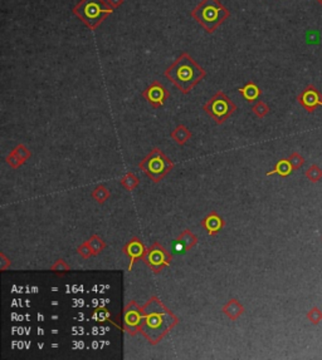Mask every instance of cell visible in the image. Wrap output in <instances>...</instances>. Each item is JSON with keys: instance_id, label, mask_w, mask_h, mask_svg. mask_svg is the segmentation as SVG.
Here are the masks:
<instances>
[{"instance_id": "obj_31", "label": "cell", "mask_w": 322, "mask_h": 360, "mask_svg": "<svg viewBox=\"0 0 322 360\" xmlns=\"http://www.w3.org/2000/svg\"><path fill=\"white\" fill-rule=\"evenodd\" d=\"M317 3H320V4H321V7H322V0H317Z\"/></svg>"}, {"instance_id": "obj_28", "label": "cell", "mask_w": 322, "mask_h": 360, "mask_svg": "<svg viewBox=\"0 0 322 360\" xmlns=\"http://www.w3.org/2000/svg\"><path fill=\"white\" fill-rule=\"evenodd\" d=\"M109 318H110V313L107 311V309L104 308L97 309L93 314V319L96 321H98V323H104L106 320H109Z\"/></svg>"}, {"instance_id": "obj_10", "label": "cell", "mask_w": 322, "mask_h": 360, "mask_svg": "<svg viewBox=\"0 0 322 360\" xmlns=\"http://www.w3.org/2000/svg\"><path fill=\"white\" fill-rule=\"evenodd\" d=\"M297 102L305 111L313 113L316 108L322 107V93L313 84H308L297 96Z\"/></svg>"}, {"instance_id": "obj_26", "label": "cell", "mask_w": 322, "mask_h": 360, "mask_svg": "<svg viewBox=\"0 0 322 360\" xmlns=\"http://www.w3.org/2000/svg\"><path fill=\"white\" fill-rule=\"evenodd\" d=\"M307 319L312 324L317 325V324L321 323V320H322V311L318 308H312L307 313Z\"/></svg>"}, {"instance_id": "obj_20", "label": "cell", "mask_w": 322, "mask_h": 360, "mask_svg": "<svg viewBox=\"0 0 322 360\" xmlns=\"http://www.w3.org/2000/svg\"><path fill=\"white\" fill-rule=\"evenodd\" d=\"M87 242H88L89 247H91V250H92V252H93L94 256H97V255L101 254V252L103 251L107 246L106 242H104L103 240L98 236V235H92L91 239H89Z\"/></svg>"}, {"instance_id": "obj_18", "label": "cell", "mask_w": 322, "mask_h": 360, "mask_svg": "<svg viewBox=\"0 0 322 360\" xmlns=\"http://www.w3.org/2000/svg\"><path fill=\"white\" fill-rule=\"evenodd\" d=\"M110 196H111V192H110V190L104 185H98L92 191V198H93L96 202L101 203V205H103V203L109 200Z\"/></svg>"}, {"instance_id": "obj_13", "label": "cell", "mask_w": 322, "mask_h": 360, "mask_svg": "<svg viewBox=\"0 0 322 360\" xmlns=\"http://www.w3.org/2000/svg\"><path fill=\"white\" fill-rule=\"evenodd\" d=\"M238 91L239 94H241L248 103H255V102L258 101V98L260 97V94H262L260 88L257 86V83H254L253 81L247 82Z\"/></svg>"}, {"instance_id": "obj_2", "label": "cell", "mask_w": 322, "mask_h": 360, "mask_svg": "<svg viewBox=\"0 0 322 360\" xmlns=\"http://www.w3.org/2000/svg\"><path fill=\"white\" fill-rule=\"evenodd\" d=\"M164 76L183 94H189L206 77V70L188 52H183L166 68Z\"/></svg>"}, {"instance_id": "obj_1", "label": "cell", "mask_w": 322, "mask_h": 360, "mask_svg": "<svg viewBox=\"0 0 322 360\" xmlns=\"http://www.w3.org/2000/svg\"><path fill=\"white\" fill-rule=\"evenodd\" d=\"M142 314L144 321L140 333L151 345L159 344L168 335L169 331L175 328L179 323L178 316L170 309L166 308L156 295L151 296L144 304Z\"/></svg>"}, {"instance_id": "obj_14", "label": "cell", "mask_w": 322, "mask_h": 360, "mask_svg": "<svg viewBox=\"0 0 322 360\" xmlns=\"http://www.w3.org/2000/svg\"><path fill=\"white\" fill-rule=\"evenodd\" d=\"M222 311H223V314L227 318L231 319L232 321H236L238 320L243 315V313H244V306H243L237 299H231V300L222 308Z\"/></svg>"}, {"instance_id": "obj_12", "label": "cell", "mask_w": 322, "mask_h": 360, "mask_svg": "<svg viewBox=\"0 0 322 360\" xmlns=\"http://www.w3.org/2000/svg\"><path fill=\"white\" fill-rule=\"evenodd\" d=\"M201 227L208 232V235L210 236H217L222 230L226 226V221L222 219V216H219V213L217 211H211L210 213H208L203 220H201Z\"/></svg>"}, {"instance_id": "obj_9", "label": "cell", "mask_w": 322, "mask_h": 360, "mask_svg": "<svg viewBox=\"0 0 322 360\" xmlns=\"http://www.w3.org/2000/svg\"><path fill=\"white\" fill-rule=\"evenodd\" d=\"M141 96L146 99L152 108L157 109L166 103L170 97V92L159 81H154L147 88H145V91H142Z\"/></svg>"}, {"instance_id": "obj_23", "label": "cell", "mask_w": 322, "mask_h": 360, "mask_svg": "<svg viewBox=\"0 0 322 360\" xmlns=\"http://www.w3.org/2000/svg\"><path fill=\"white\" fill-rule=\"evenodd\" d=\"M305 176L308 181H311V182L313 183L318 182V181H321L322 178V170L317 165H312L307 171H306Z\"/></svg>"}, {"instance_id": "obj_19", "label": "cell", "mask_w": 322, "mask_h": 360, "mask_svg": "<svg viewBox=\"0 0 322 360\" xmlns=\"http://www.w3.org/2000/svg\"><path fill=\"white\" fill-rule=\"evenodd\" d=\"M140 180L137 178V176L132 172H127L124 177L120 180V185L127 191H134L135 188L139 186Z\"/></svg>"}, {"instance_id": "obj_5", "label": "cell", "mask_w": 322, "mask_h": 360, "mask_svg": "<svg viewBox=\"0 0 322 360\" xmlns=\"http://www.w3.org/2000/svg\"><path fill=\"white\" fill-rule=\"evenodd\" d=\"M174 167L175 165L173 161L159 147L151 148V151L139 162L140 170L154 183L163 181L166 175L174 170Z\"/></svg>"}, {"instance_id": "obj_15", "label": "cell", "mask_w": 322, "mask_h": 360, "mask_svg": "<svg viewBox=\"0 0 322 360\" xmlns=\"http://www.w3.org/2000/svg\"><path fill=\"white\" fill-rule=\"evenodd\" d=\"M198 244V237L190 231V230H184L180 235L176 239V245L181 246V249L184 250V252L188 251V250L193 249L195 245Z\"/></svg>"}, {"instance_id": "obj_29", "label": "cell", "mask_w": 322, "mask_h": 360, "mask_svg": "<svg viewBox=\"0 0 322 360\" xmlns=\"http://www.w3.org/2000/svg\"><path fill=\"white\" fill-rule=\"evenodd\" d=\"M10 265H12L10 259H8V257L5 256L4 252H2V254H0V270H2V271H5Z\"/></svg>"}, {"instance_id": "obj_11", "label": "cell", "mask_w": 322, "mask_h": 360, "mask_svg": "<svg viewBox=\"0 0 322 360\" xmlns=\"http://www.w3.org/2000/svg\"><path fill=\"white\" fill-rule=\"evenodd\" d=\"M122 252L130 259V264L127 269H129V271H131L134 265L136 264L137 261L144 259L147 252V247L145 246V244L141 241V239H139L137 236H134L122 247Z\"/></svg>"}, {"instance_id": "obj_25", "label": "cell", "mask_w": 322, "mask_h": 360, "mask_svg": "<svg viewBox=\"0 0 322 360\" xmlns=\"http://www.w3.org/2000/svg\"><path fill=\"white\" fill-rule=\"evenodd\" d=\"M288 161H290L291 166H292L293 171L296 170H300L301 167H302V165L305 163V158L302 157V156L300 155L298 152H293L292 155L288 157Z\"/></svg>"}, {"instance_id": "obj_4", "label": "cell", "mask_w": 322, "mask_h": 360, "mask_svg": "<svg viewBox=\"0 0 322 360\" xmlns=\"http://www.w3.org/2000/svg\"><path fill=\"white\" fill-rule=\"evenodd\" d=\"M114 10L104 0H80L73 7L72 13L88 29L96 30Z\"/></svg>"}, {"instance_id": "obj_17", "label": "cell", "mask_w": 322, "mask_h": 360, "mask_svg": "<svg viewBox=\"0 0 322 360\" xmlns=\"http://www.w3.org/2000/svg\"><path fill=\"white\" fill-rule=\"evenodd\" d=\"M292 172H293V168L292 166H291L288 158H282V160H280L277 163H276L275 168H273L272 171L267 172V176L278 175L281 176V177H287V176H290Z\"/></svg>"}, {"instance_id": "obj_30", "label": "cell", "mask_w": 322, "mask_h": 360, "mask_svg": "<svg viewBox=\"0 0 322 360\" xmlns=\"http://www.w3.org/2000/svg\"><path fill=\"white\" fill-rule=\"evenodd\" d=\"M106 2L111 8H114V9H119V8L124 4L125 0H106Z\"/></svg>"}, {"instance_id": "obj_6", "label": "cell", "mask_w": 322, "mask_h": 360, "mask_svg": "<svg viewBox=\"0 0 322 360\" xmlns=\"http://www.w3.org/2000/svg\"><path fill=\"white\" fill-rule=\"evenodd\" d=\"M203 111L217 124H223L227 119L236 113L237 106L224 92L219 91L206 101V103L203 106Z\"/></svg>"}, {"instance_id": "obj_7", "label": "cell", "mask_w": 322, "mask_h": 360, "mask_svg": "<svg viewBox=\"0 0 322 360\" xmlns=\"http://www.w3.org/2000/svg\"><path fill=\"white\" fill-rule=\"evenodd\" d=\"M142 261L151 270L154 274H160L165 267L170 266L173 261V256L169 254L168 250L159 244L154 242L150 247H147V252Z\"/></svg>"}, {"instance_id": "obj_3", "label": "cell", "mask_w": 322, "mask_h": 360, "mask_svg": "<svg viewBox=\"0 0 322 360\" xmlns=\"http://www.w3.org/2000/svg\"><path fill=\"white\" fill-rule=\"evenodd\" d=\"M191 17L208 34H213L231 17V12L219 0H201L191 10Z\"/></svg>"}, {"instance_id": "obj_8", "label": "cell", "mask_w": 322, "mask_h": 360, "mask_svg": "<svg viewBox=\"0 0 322 360\" xmlns=\"http://www.w3.org/2000/svg\"><path fill=\"white\" fill-rule=\"evenodd\" d=\"M122 321H124V330L129 335L135 336L139 334L144 321L142 306H140L135 300L129 301L122 311Z\"/></svg>"}, {"instance_id": "obj_22", "label": "cell", "mask_w": 322, "mask_h": 360, "mask_svg": "<svg viewBox=\"0 0 322 360\" xmlns=\"http://www.w3.org/2000/svg\"><path fill=\"white\" fill-rule=\"evenodd\" d=\"M252 111L258 118H264L268 113H270V107L267 103H264L263 101H257L252 106Z\"/></svg>"}, {"instance_id": "obj_21", "label": "cell", "mask_w": 322, "mask_h": 360, "mask_svg": "<svg viewBox=\"0 0 322 360\" xmlns=\"http://www.w3.org/2000/svg\"><path fill=\"white\" fill-rule=\"evenodd\" d=\"M50 271L57 274L58 276H63L65 274H67L68 271H71V266L67 264L65 259H60L50 266Z\"/></svg>"}, {"instance_id": "obj_24", "label": "cell", "mask_w": 322, "mask_h": 360, "mask_svg": "<svg viewBox=\"0 0 322 360\" xmlns=\"http://www.w3.org/2000/svg\"><path fill=\"white\" fill-rule=\"evenodd\" d=\"M12 152L14 153L20 161H23V163H25L30 157H32V152H30V151L27 148V146L24 145H18Z\"/></svg>"}, {"instance_id": "obj_16", "label": "cell", "mask_w": 322, "mask_h": 360, "mask_svg": "<svg viewBox=\"0 0 322 360\" xmlns=\"http://www.w3.org/2000/svg\"><path fill=\"white\" fill-rule=\"evenodd\" d=\"M191 132L189 131L188 127L184 126V124H179V126L175 127L173 132H171L170 137L176 142L179 146H184L188 143L189 139L191 138Z\"/></svg>"}, {"instance_id": "obj_27", "label": "cell", "mask_w": 322, "mask_h": 360, "mask_svg": "<svg viewBox=\"0 0 322 360\" xmlns=\"http://www.w3.org/2000/svg\"><path fill=\"white\" fill-rule=\"evenodd\" d=\"M77 252L81 257H83V259H86V260L89 259L91 256H94L93 252H92L91 247H89L88 242L87 241L83 242V244H81L80 246L77 247Z\"/></svg>"}]
</instances>
